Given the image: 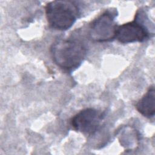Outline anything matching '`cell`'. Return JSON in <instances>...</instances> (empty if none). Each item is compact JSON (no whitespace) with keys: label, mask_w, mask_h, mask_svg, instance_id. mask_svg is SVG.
<instances>
[{"label":"cell","mask_w":155,"mask_h":155,"mask_svg":"<svg viewBox=\"0 0 155 155\" xmlns=\"http://www.w3.org/2000/svg\"><path fill=\"white\" fill-rule=\"evenodd\" d=\"M51 54L58 67L67 71H72L82 63L87 54V48L84 44L76 39H60L52 44Z\"/></svg>","instance_id":"1"},{"label":"cell","mask_w":155,"mask_h":155,"mask_svg":"<svg viewBox=\"0 0 155 155\" xmlns=\"http://www.w3.org/2000/svg\"><path fill=\"white\" fill-rule=\"evenodd\" d=\"M45 8L50 26L59 30L71 28L79 15L78 6L72 1H53L47 4Z\"/></svg>","instance_id":"2"},{"label":"cell","mask_w":155,"mask_h":155,"mask_svg":"<svg viewBox=\"0 0 155 155\" xmlns=\"http://www.w3.org/2000/svg\"><path fill=\"white\" fill-rule=\"evenodd\" d=\"M116 11L107 10L94 19L90 26L89 36L95 42H104L115 39L117 25L115 18Z\"/></svg>","instance_id":"3"},{"label":"cell","mask_w":155,"mask_h":155,"mask_svg":"<svg viewBox=\"0 0 155 155\" xmlns=\"http://www.w3.org/2000/svg\"><path fill=\"white\" fill-rule=\"evenodd\" d=\"M142 18L140 13H137L133 21L117 25L115 32V39L122 44L143 42L148 39L150 32L145 24H143Z\"/></svg>","instance_id":"4"},{"label":"cell","mask_w":155,"mask_h":155,"mask_svg":"<svg viewBox=\"0 0 155 155\" xmlns=\"http://www.w3.org/2000/svg\"><path fill=\"white\" fill-rule=\"evenodd\" d=\"M104 117V114L99 110L88 108L75 114L71 119L70 124L74 130L90 135L99 129Z\"/></svg>","instance_id":"5"},{"label":"cell","mask_w":155,"mask_h":155,"mask_svg":"<svg viewBox=\"0 0 155 155\" xmlns=\"http://www.w3.org/2000/svg\"><path fill=\"white\" fill-rule=\"evenodd\" d=\"M137 110L144 117L151 119L155 113V90L154 85L151 86L147 93L136 105Z\"/></svg>","instance_id":"6"}]
</instances>
